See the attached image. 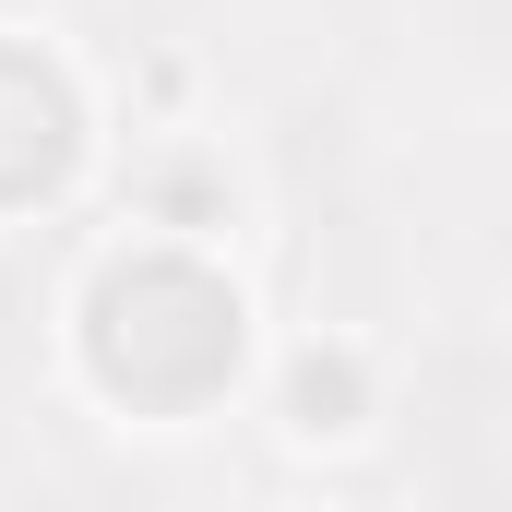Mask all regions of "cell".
<instances>
[{"label": "cell", "mask_w": 512, "mask_h": 512, "mask_svg": "<svg viewBox=\"0 0 512 512\" xmlns=\"http://www.w3.org/2000/svg\"><path fill=\"white\" fill-rule=\"evenodd\" d=\"M84 358L96 382L131 393V405H203V393L239 370V298L179 251H143V262H108L96 298H84Z\"/></svg>", "instance_id": "1"}, {"label": "cell", "mask_w": 512, "mask_h": 512, "mask_svg": "<svg viewBox=\"0 0 512 512\" xmlns=\"http://www.w3.org/2000/svg\"><path fill=\"white\" fill-rule=\"evenodd\" d=\"M358 393H370V370H358L346 346H310V358L286 370V417H298L310 441H334V429H358Z\"/></svg>", "instance_id": "3"}, {"label": "cell", "mask_w": 512, "mask_h": 512, "mask_svg": "<svg viewBox=\"0 0 512 512\" xmlns=\"http://www.w3.org/2000/svg\"><path fill=\"white\" fill-rule=\"evenodd\" d=\"M84 155V120H72V84L36 60V48H0V203H48Z\"/></svg>", "instance_id": "2"}]
</instances>
